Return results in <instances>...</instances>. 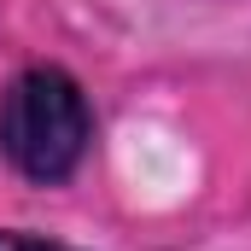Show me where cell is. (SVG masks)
<instances>
[{
    "label": "cell",
    "instance_id": "6da1fadb",
    "mask_svg": "<svg viewBox=\"0 0 251 251\" xmlns=\"http://www.w3.org/2000/svg\"><path fill=\"white\" fill-rule=\"evenodd\" d=\"M94 152V105L64 64H29L0 88V158L35 181L64 187Z\"/></svg>",
    "mask_w": 251,
    "mask_h": 251
},
{
    "label": "cell",
    "instance_id": "7a4b0ae2",
    "mask_svg": "<svg viewBox=\"0 0 251 251\" xmlns=\"http://www.w3.org/2000/svg\"><path fill=\"white\" fill-rule=\"evenodd\" d=\"M0 251H82V246H64V240L35 234V228H0Z\"/></svg>",
    "mask_w": 251,
    "mask_h": 251
}]
</instances>
